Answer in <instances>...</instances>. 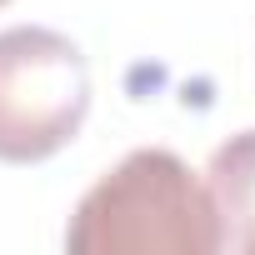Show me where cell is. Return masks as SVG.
<instances>
[{
  "instance_id": "1",
  "label": "cell",
  "mask_w": 255,
  "mask_h": 255,
  "mask_svg": "<svg viewBox=\"0 0 255 255\" xmlns=\"http://www.w3.org/2000/svg\"><path fill=\"white\" fill-rule=\"evenodd\" d=\"M70 255H215L220 225L195 170L160 145L105 170L65 225Z\"/></svg>"
},
{
  "instance_id": "2",
  "label": "cell",
  "mask_w": 255,
  "mask_h": 255,
  "mask_svg": "<svg viewBox=\"0 0 255 255\" xmlns=\"http://www.w3.org/2000/svg\"><path fill=\"white\" fill-rule=\"evenodd\" d=\"M90 115L80 45L45 25L0 30V160L35 165L65 150Z\"/></svg>"
},
{
  "instance_id": "3",
  "label": "cell",
  "mask_w": 255,
  "mask_h": 255,
  "mask_svg": "<svg viewBox=\"0 0 255 255\" xmlns=\"http://www.w3.org/2000/svg\"><path fill=\"white\" fill-rule=\"evenodd\" d=\"M205 195L220 225V250L255 255V130L215 145L205 165Z\"/></svg>"
},
{
  "instance_id": "4",
  "label": "cell",
  "mask_w": 255,
  "mask_h": 255,
  "mask_svg": "<svg viewBox=\"0 0 255 255\" xmlns=\"http://www.w3.org/2000/svg\"><path fill=\"white\" fill-rule=\"evenodd\" d=\"M0 5H10V0H0Z\"/></svg>"
}]
</instances>
